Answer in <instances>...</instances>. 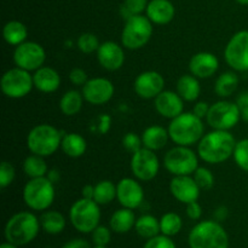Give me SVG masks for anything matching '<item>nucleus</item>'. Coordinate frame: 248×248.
<instances>
[{"label": "nucleus", "instance_id": "46", "mask_svg": "<svg viewBox=\"0 0 248 248\" xmlns=\"http://www.w3.org/2000/svg\"><path fill=\"white\" fill-rule=\"evenodd\" d=\"M210 104L207 103V102H198V103L194 106V109H193V113L195 114L198 118L200 119H203L207 116L208 111H210Z\"/></svg>", "mask_w": 248, "mask_h": 248}, {"label": "nucleus", "instance_id": "30", "mask_svg": "<svg viewBox=\"0 0 248 248\" xmlns=\"http://www.w3.org/2000/svg\"><path fill=\"white\" fill-rule=\"evenodd\" d=\"M239 86V77L234 72H225L217 78L215 84V92L217 96L225 98L230 97Z\"/></svg>", "mask_w": 248, "mask_h": 248}, {"label": "nucleus", "instance_id": "20", "mask_svg": "<svg viewBox=\"0 0 248 248\" xmlns=\"http://www.w3.org/2000/svg\"><path fill=\"white\" fill-rule=\"evenodd\" d=\"M154 106L160 115L171 120L184 113V99L177 92L169 90H164L155 97Z\"/></svg>", "mask_w": 248, "mask_h": 248}, {"label": "nucleus", "instance_id": "40", "mask_svg": "<svg viewBox=\"0 0 248 248\" xmlns=\"http://www.w3.org/2000/svg\"><path fill=\"white\" fill-rule=\"evenodd\" d=\"M16 171L9 161H2L0 165V188L5 189L14 182Z\"/></svg>", "mask_w": 248, "mask_h": 248}, {"label": "nucleus", "instance_id": "41", "mask_svg": "<svg viewBox=\"0 0 248 248\" xmlns=\"http://www.w3.org/2000/svg\"><path fill=\"white\" fill-rule=\"evenodd\" d=\"M123 147L125 148L128 153L135 154L136 152H138V150L143 148L142 137H140V136H137L133 132L126 133L123 137Z\"/></svg>", "mask_w": 248, "mask_h": 248}, {"label": "nucleus", "instance_id": "4", "mask_svg": "<svg viewBox=\"0 0 248 248\" xmlns=\"http://www.w3.org/2000/svg\"><path fill=\"white\" fill-rule=\"evenodd\" d=\"M190 248H228L229 237L217 220H203L196 224L189 234Z\"/></svg>", "mask_w": 248, "mask_h": 248}, {"label": "nucleus", "instance_id": "55", "mask_svg": "<svg viewBox=\"0 0 248 248\" xmlns=\"http://www.w3.org/2000/svg\"><path fill=\"white\" fill-rule=\"evenodd\" d=\"M93 248H108L107 246H94Z\"/></svg>", "mask_w": 248, "mask_h": 248}, {"label": "nucleus", "instance_id": "6", "mask_svg": "<svg viewBox=\"0 0 248 248\" xmlns=\"http://www.w3.org/2000/svg\"><path fill=\"white\" fill-rule=\"evenodd\" d=\"M55 196V186L47 177L31 178L23 188L24 203L33 211L48 210L53 203Z\"/></svg>", "mask_w": 248, "mask_h": 248}, {"label": "nucleus", "instance_id": "31", "mask_svg": "<svg viewBox=\"0 0 248 248\" xmlns=\"http://www.w3.org/2000/svg\"><path fill=\"white\" fill-rule=\"evenodd\" d=\"M40 225L47 234L57 235L65 228V218L57 211H46L40 217Z\"/></svg>", "mask_w": 248, "mask_h": 248}, {"label": "nucleus", "instance_id": "26", "mask_svg": "<svg viewBox=\"0 0 248 248\" xmlns=\"http://www.w3.org/2000/svg\"><path fill=\"white\" fill-rule=\"evenodd\" d=\"M136 220L137 219H136V215L133 210L124 207L113 213L109 225H110V229L114 232L125 234V232H128L135 227Z\"/></svg>", "mask_w": 248, "mask_h": 248}, {"label": "nucleus", "instance_id": "9", "mask_svg": "<svg viewBox=\"0 0 248 248\" xmlns=\"http://www.w3.org/2000/svg\"><path fill=\"white\" fill-rule=\"evenodd\" d=\"M164 165L173 176H191L199 167L198 155L189 147L176 145L165 154Z\"/></svg>", "mask_w": 248, "mask_h": 248}, {"label": "nucleus", "instance_id": "11", "mask_svg": "<svg viewBox=\"0 0 248 248\" xmlns=\"http://www.w3.org/2000/svg\"><path fill=\"white\" fill-rule=\"evenodd\" d=\"M241 119V109L236 103L229 101H219L210 107L206 120L213 130L229 131L239 124Z\"/></svg>", "mask_w": 248, "mask_h": 248}, {"label": "nucleus", "instance_id": "27", "mask_svg": "<svg viewBox=\"0 0 248 248\" xmlns=\"http://www.w3.org/2000/svg\"><path fill=\"white\" fill-rule=\"evenodd\" d=\"M61 149L69 157H80L86 153L87 143L82 136L75 132L63 135Z\"/></svg>", "mask_w": 248, "mask_h": 248}, {"label": "nucleus", "instance_id": "7", "mask_svg": "<svg viewBox=\"0 0 248 248\" xmlns=\"http://www.w3.org/2000/svg\"><path fill=\"white\" fill-rule=\"evenodd\" d=\"M153 35V22L143 15H135L125 21L121 43L128 50H140L149 43Z\"/></svg>", "mask_w": 248, "mask_h": 248}, {"label": "nucleus", "instance_id": "2", "mask_svg": "<svg viewBox=\"0 0 248 248\" xmlns=\"http://www.w3.org/2000/svg\"><path fill=\"white\" fill-rule=\"evenodd\" d=\"M40 219L31 212H18L12 216L5 225V239L16 246H24L33 241L39 234Z\"/></svg>", "mask_w": 248, "mask_h": 248}, {"label": "nucleus", "instance_id": "8", "mask_svg": "<svg viewBox=\"0 0 248 248\" xmlns=\"http://www.w3.org/2000/svg\"><path fill=\"white\" fill-rule=\"evenodd\" d=\"M69 219L78 232L82 234L92 232L98 227L101 220L99 205L91 199H80L70 207Z\"/></svg>", "mask_w": 248, "mask_h": 248}, {"label": "nucleus", "instance_id": "48", "mask_svg": "<svg viewBox=\"0 0 248 248\" xmlns=\"http://www.w3.org/2000/svg\"><path fill=\"white\" fill-rule=\"evenodd\" d=\"M215 217L217 219V222H222V220L227 219L228 217V208L225 206H220L216 210L215 212Z\"/></svg>", "mask_w": 248, "mask_h": 248}, {"label": "nucleus", "instance_id": "33", "mask_svg": "<svg viewBox=\"0 0 248 248\" xmlns=\"http://www.w3.org/2000/svg\"><path fill=\"white\" fill-rule=\"evenodd\" d=\"M23 171L29 178H39V177H46V174L48 173V167L44 160V156L31 154L24 159Z\"/></svg>", "mask_w": 248, "mask_h": 248}, {"label": "nucleus", "instance_id": "21", "mask_svg": "<svg viewBox=\"0 0 248 248\" xmlns=\"http://www.w3.org/2000/svg\"><path fill=\"white\" fill-rule=\"evenodd\" d=\"M219 68V61L217 56L211 52L195 53L189 61L190 74L198 79H208L213 77Z\"/></svg>", "mask_w": 248, "mask_h": 248}, {"label": "nucleus", "instance_id": "39", "mask_svg": "<svg viewBox=\"0 0 248 248\" xmlns=\"http://www.w3.org/2000/svg\"><path fill=\"white\" fill-rule=\"evenodd\" d=\"M194 179L196 184L200 186L201 190H210L215 186V176L211 172V170L206 167H198L194 172Z\"/></svg>", "mask_w": 248, "mask_h": 248}, {"label": "nucleus", "instance_id": "42", "mask_svg": "<svg viewBox=\"0 0 248 248\" xmlns=\"http://www.w3.org/2000/svg\"><path fill=\"white\" fill-rule=\"evenodd\" d=\"M110 230L107 227H103V225H98L92 232V241L96 246H107L110 242Z\"/></svg>", "mask_w": 248, "mask_h": 248}, {"label": "nucleus", "instance_id": "51", "mask_svg": "<svg viewBox=\"0 0 248 248\" xmlns=\"http://www.w3.org/2000/svg\"><path fill=\"white\" fill-rule=\"evenodd\" d=\"M47 178L50 179L51 182H53V183H55V182H57L58 179H60V174H58V172L56 171V170H52V171H48Z\"/></svg>", "mask_w": 248, "mask_h": 248}, {"label": "nucleus", "instance_id": "23", "mask_svg": "<svg viewBox=\"0 0 248 248\" xmlns=\"http://www.w3.org/2000/svg\"><path fill=\"white\" fill-rule=\"evenodd\" d=\"M34 87L44 93H52L61 86V77L56 69L51 67H41L33 74Z\"/></svg>", "mask_w": 248, "mask_h": 248}, {"label": "nucleus", "instance_id": "18", "mask_svg": "<svg viewBox=\"0 0 248 248\" xmlns=\"http://www.w3.org/2000/svg\"><path fill=\"white\" fill-rule=\"evenodd\" d=\"M200 186L191 176H174L170 183V191L177 201L189 203L198 201L200 196Z\"/></svg>", "mask_w": 248, "mask_h": 248}, {"label": "nucleus", "instance_id": "54", "mask_svg": "<svg viewBox=\"0 0 248 248\" xmlns=\"http://www.w3.org/2000/svg\"><path fill=\"white\" fill-rule=\"evenodd\" d=\"M235 1L240 5H245V6H247L248 5V0H235Z\"/></svg>", "mask_w": 248, "mask_h": 248}, {"label": "nucleus", "instance_id": "29", "mask_svg": "<svg viewBox=\"0 0 248 248\" xmlns=\"http://www.w3.org/2000/svg\"><path fill=\"white\" fill-rule=\"evenodd\" d=\"M84 103L82 92L78 90H69L62 96L60 101V109L64 115L74 116L81 110Z\"/></svg>", "mask_w": 248, "mask_h": 248}, {"label": "nucleus", "instance_id": "16", "mask_svg": "<svg viewBox=\"0 0 248 248\" xmlns=\"http://www.w3.org/2000/svg\"><path fill=\"white\" fill-rule=\"evenodd\" d=\"M165 87V79L159 72L147 70L136 78L133 89L135 92L143 99H152L159 96Z\"/></svg>", "mask_w": 248, "mask_h": 248}, {"label": "nucleus", "instance_id": "25", "mask_svg": "<svg viewBox=\"0 0 248 248\" xmlns=\"http://www.w3.org/2000/svg\"><path fill=\"white\" fill-rule=\"evenodd\" d=\"M177 93L186 102H194L199 98L201 93V85L198 78L193 74L182 75L176 85Z\"/></svg>", "mask_w": 248, "mask_h": 248}, {"label": "nucleus", "instance_id": "28", "mask_svg": "<svg viewBox=\"0 0 248 248\" xmlns=\"http://www.w3.org/2000/svg\"><path fill=\"white\" fill-rule=\"evenodd\" d=\"M2 36L4 40L11 46H18L24 43L28 36V29L22 22L9 21L2 28Z\"/></svg>", "mask_w": 248, "mask_h": 248}, {"label": "nucleus", "instance_id": "10", "mask_svg": "<svg viewBox=\"0 0 248 248\" xmlns=\"http://www.w3.org/2000/svg\"><path fill=\"white\" fill-rule=\"evenodd\" d=\"M33 87V75L28 70L18 67L6 70L0 80V89L7 98H23L31 93Z\"/></svg>", "mask_w": 248, "mask_h": 248}, {"label": "nucleus", "instance_id": "35", "mask_svg": "<svg viewBox=\"0 0 248 248\" xmlns=\"http://www.w3.org/2000/svg\"><path fill=\"white\" fill-rule=\"evenodd\" d=\"M183 227V220H182L181 216L177 215L174 212L165 213L160 219V229H161V234L166 235V236H174L178 234Z\"/></svg>", "mask_w": 248, "mask_h": 248}, {"label": "nucleus", "instance_id": "38", "mask_svg": "<svg viewBox=\"0 0 248 248\" xmlns=\"http://www.w3.org/2000/svg\"><path fill=\"white\" fill-rule=\"evenodd\" d=\"M232 156L237 166L242 171L248 172V138L236 142Z\"/></svg>", "mask_w": 248, "mask_h": 248}, {"label": "nucleus", "instance_id": "3", "mask_svg": "<svg viewBox=\"0 0 248 248\" xmlns=\"http://www.w3.org/2000/svg\"><path fill=\"white\" fill-rule=\"evenodd\" d=\"M170 138L177 145L190 147L200 142L203 137L202 119L198 118L194 113H182L177 118L172 119L169 125Z\"/></svg>", "mask_w": 248, "mask_h": 248}, {"label": "nucleus", "instance_id": "34", "mask_svg": "<svg viewBox=\"0 0 248 248\" xmlns=\"http://www.w3.org/2000/svg\"><path fill=\"white\" fill-rule=\"evenodd\" d=\"M116 199V184L114 182L101 181L94 186L93 200L98 205H108Z\"/></svg>", "mask_w": 248, "mask_h": 248}, {"label": "nucleus", "instance_id": "45", "mask_svg": "<svg viewBox=\"0 0 248 248\" xmlns=\"http://www.w3.org/2000/svg\"><path fill=\"white\" fill-rule=\"evenodd\" d=\"M201 215H202V208H201L200 203H199L198 201H193V202L186 203V216H188L190 219H200Z\"/></svg>", "mask_w": 248, "mask_h": 248}, {"label": "nucleus", "instance_id": "53", "mask_svg": "<svg viewBox=\"0 0 248 248\" xmlns=\"http://www.w3.org/2000/svg\"><path fill=\"white\" fill-rule=\"evenodd\" d=\"M0 248H18V246H16V245L14 244H10V242H4V244L0 246Z\"/></svg>", "mask_w": 248, "mask_h": 248}, {"label": "nucleus", "instance_id": "22", "mask_svg": "<svg viewBox=\"0 0 248 248\" xmlns=\"http://www.w3.org/2000/svg\"><path fill=\"white\" fill-rule=\"evenodd\" d=\"M145 14L154 24H167L174 18L176 9L170 0H150Z\"/></svg>", "mask_w": 248, "mask_h": 248}, {"label": "nucleus", "instance_id": "50", "mask_svg": "<svg viewBox=\"0 0 248 248\" xmlns=\"http://www.w3.org/2000/svg\"><path fill=\"white\" fill-rule=\"evenodd\" d=\"M236 104L240 107V109L248 107V92H244V93L240 94L236 101Z\"/></svg>", "mask_w": 248, "mask_h": 248}, {"label": "nucleus", "instance_id": "49", "mask_svg": "<svg viewBox=\"0 0 248 248\" xmlns=\"http://www.w3.org/2000/svg\"><path fill=\"white\" fill-rule=\"evenodd\" d=\"M82 198L85 199H91L93 200V196H94V186H85L82 188Z\"/></svg>", "mask_w": 248, "mask_h": 248}, {"label": "nucleus", "instance_id": "12", "mask_svg": "<svg viewBox=\"0 0 248 248\" xmlns=\"http://www.w3.org/2000/svg\"><path fill=\"white\" fill-rule=\"evenodd\" d=\"M225 62L236 72H248V31L235 33L224 50Z\"/></svg>", "mask_w": 248, "mask_h": 248}, {"label": "nucleus", "instance_id": "13", "mask_svg": "<svg viewBox=\"0 0 248 248\" xmlns=\"http://www.w3.org/2000/svg\"><path fill=\"white\" fill-rule=\"evenodd\" d=\"M46 61L45 48L35 41H24L16 46L14 51V62L16 67L28 72H35Z\"/></svg>", "mask_w": 248, "mask_h": 248}, {"label": "nucleus", "instance_id": "17", "mask_svg": "<svg viewBox=\"0 0 248 248\" xmlns=\"http://www.w3.org/2000/svg\"><path fill=\"white\" fill-rule=\"evenodd\" d=\"M116 199L123 207L136 210L144 201V191L136 179L123 178L116 184Z\"/></svg>", "mask_w": 248, "mask_h": 248}, {"label": "nucleus", "instance_id": "47", "mask_svg": "<svg viewBox=\"0 0 248 248\" xmlns=\"http://www.w3.org/2000/svg\"><path fill=\"white\" fill-rule=\"evenodd\" d=\"M62 248H91V246L84 239H73L67 244H64V246Z\"/></svg>", "mask_w": 248, "mask_h": 248}, {"label": "nucleus", "instance_id": "52", "mask_svg": "<svg viewBox=\"0 0 248 248\" xmlns=\"http://www.w3.org/2000/svg\"><path fill=\"white\" fill-rule=\"evenodd\" d=\"M241 119L245 121V123L248 124V107L241 109Z\"/></svg>", "mask_w": 248, "mask_h": 248}, {"label": "nucleus", "instance_id": "32", "mask_svg": "<svg viewBox=\"0 0 248 248\" xmlns=\"http://www.w3.org/2000/svg\"><path fill=\"white\" fill-rule=\"evenodd\" d=\"M135 228L136 232H137V234L140 237L148 240L159 235V232H161V229H160V220H157L152 215L140 216L136 220Z\"/></svg>", "mask_w": 248, "mask_h": 248}, {"label": "nucleus", "instance_id": "19", "mask_svg": "<svg viewBox=\"0 0 248 248\" xmlns=\"http://www.w3.org/2000/svg\"><path fill=\"white\" fill-rule=\"evenodd\" d=\"M97 60L102 68L109 72H115L125 63V52L115 41H104L97 50Z\"/></svg>", "mask_w": 248, "mask_h": 248}, {"label": "nucleus", "instance_id": "36", "mask_svg": "<svg viewBox=\"0 0 248 248\" xmlns=\"http://www.w3.org/2000/svg\"><path fill=\"white\" fill-rule=\"evenodd\" d=\"M148 2H149L148 0H124V5L121 6V15L125 21L135 15H142V12L147 10Z\"/></svg>", "mask_w": 248, "mask_h": 248}, {"label": "nucleus", "instance_id": "14", "mask_svg": "<svg viewBox=\"0 0 248 248\" xmlns=\"http://www.w3.org/2000/svg\"><path fill=\"white\" fill-rule=\"evenodd\" d=\"M160 170L159 157L155 152L143 147L131 157V171L136 179L149 182L157 176Z\"/></svg>", "mask_w": 248, "mask_h": 248}, {"label": "nucleus", "instance_id": "44", "mask_svg": "<svg viewBox=\"0 0 248 248\" xmlns=\"http://www.w3.org/2000/svg\"><path fill=\"white\" fill-rule=\"evenodd\" d=\"M69 80L75 86H84L89 81V77L82 68H73L69 73Z\"/></svg>", "mask_w": 248, "mask_h": 248}, {"label": "nucleus", "instance_id": "24", "mask_svg": "<svg viewBox=\"0 0 248 248\" xmlns=\"http://www.w3.org/2000/svg\"><path fill=\"white\" fill-rule=\"evenodd\" d=\"M142 143L143 147L147 149L156 152L162 149L167 144L170 138L169 130L159 125H153L145 128L142 133Z\"/></svg>", "mask_w": 248, "mask_h": 248}, {"label": "nucleus", "instance_id": "1", "mask_svg": "<svg viewBox=\"0 0 248 248\" xmlns=\"http://www.w3.org/2000/svg\"><path fill=\"white\" fill-rule=\"evenodd\" d=\"M235 145L236 140L229 131L213 130L200 140L198 154L207 164H222L232 156Z\"/></svg>", "mask_w": 248, "mask_h": 248}, {"label": "nucleus", "instance_id": "43", "mask_svg": "<svg viewBox=\"0 0 248 248\" xmlns=\"http://www.w3.org/2000/svg\"><path fill=\"white\" fill-rule=\"evenodd\" d=\"M143 248H177L172 239L166 235H156L147 241Z\"/></svg>", "mask_w": 248, "mask_h": 248}, {"label": "nucleus", "instance_id": "37", "mask_svg": "<svg viewBox=\"0 0 248 248\" xmlns=\"http://www.w3.org/2000/svg\"><path fill=\"white\" fill-rule=\"evenodd\" d=\"M99 46H101V44H99L98 38L93 33H82L78 38V48L82 53L89 55V53L97 52Z\"/></svg>", "mask_w": 248, "mask_h": 248}, {"label": "nucleus", "instance_id": "5", "mask_svg": "<svg viewBox=\"0 0 248 248\" xmlns=\"http://www.w3.org/2000/svg\"><path fill=\"white\" fill-rule=\"evenodd\" d=\"M63 135L52 125L40 124L29 131L27 136V147L31 154L51 156L61 148Z\"/></svg>", "mask_w": 248, "mask_h": 248}, {"label": "nucleus", "instance_id": "15", "mask_svg": "<svg viewBox=\"0 0 248 248\" xmlns=\"http://www.w3.org/2000/svg\"><path fill=\"white\" fill-rule=\"evenodd\" d=\"M82 96L87 103L92 106H102L113 98L114 85L110 80L106 78H93L82 86Z\"/></svg>", "mask_w": 248, "mask_h": 248}]
</instances>
